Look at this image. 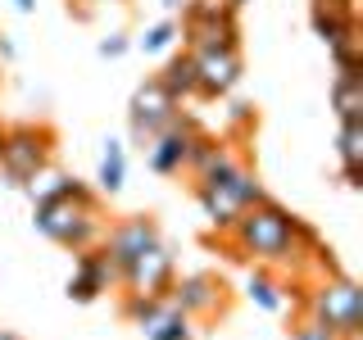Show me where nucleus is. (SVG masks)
I'll use <instances>...</instances> for the list:
<instances>
[{
	"label": "nucleus",
	"mask_w": 363,
	"mask_h": 340,
	"mask_svg": "<svg viewBox=\"0 0 363 340\" xmlns=\"http://www.w3.org/2000/svg\"><path fill=\"white\" fill-rule=\"evenodd\" d=\"M227 249L232 259H245V264H300V245H295V213H286L277 200H259L250 204L241 218L227 232Z\"/></svg>",
	"instance_id": "nucleus-1"
},
{
	"label": "nucleus",
	"mask_w": 363,
	"mask_h": 340,
	"mask_svg": "<svg viewBox=\"0 0 363 340\" xmlns=\"http://www.w3.org/2000/svg\"><path fill=\"white\" fill-rule=\"evenodd\" d=\"M37 232L45 241L73 249V254H82V249L100 245V236H105V218H100V200H73V196H55V200H41L37 204Z\"/></svg>",
	"instance_id": "nucleus-2"
},
{
	"label": "nucleus",
	"mask_w": 363,
	"mask_h": 340,
	"mask_svg": "<svg viewBox=\"0 0 363 340\" xmlns=\"http://www.w3.org/2000/svg\"><path fill=\"white\" fill-rule=\"evenodd\" d=\"M304 309L323 327H332L340 340H359V332H363V290L345 272H327L318 286H309Z\"/></svg>",
	"instance_id": "nucleus-3"
},
{
	"label": "nucleus",
	"mask_w": 363,
	"mask_h": 340,
	"mask_svg": "<svg viewBox=\"0 0 363 340\" xmlns=\"http://www.w3.org/2000/svg\"><path fill=\"white\" fill-rule=\"evenodd\" d=\"M55 150V132L45 123H18V128H5V141H0V173H5V186H23L37 168L50 164Z\"/></svg>",
	"instance_id": "nucleus-4"
},
{
	"label": "nucleus",
	"mask_w": 363,
	"mask_h": 340,
	"mask_svg": "<svg viewBox=\"0 0 363 340\" xmlns=\"http://www.w3.org/2000/svg\"><path fill=\"white\" fill-rule=\"evenodd\" d=\"M182 113V100H173V91H168L159 77H145L141 86L132 91V105H128V123H132V141L141 145H150L159 132L168 128Z\"/></svg>",
	"instance_id": "nucleus-5"
},
{
	"label": "nucleus",
	"mask_w": 363,
	"mask_h": 340,
	"mask_svg": "<svg viewBox=\"0 0 363 340\" xmlns=\"http://www.w3.org/2000/svg\"><path fill=\"white\" fill-rule=\"evenodd\" d=\"M173 281H177V268H173V254H168L164 241H155L150 249H141V254L118 272L123 295H145V300L168 295V290H173Z\"/></svg>",
	"instance_id": "nucleus-6"
},
{
	"label": "nucleus",
	"mask_w": 363,
	"mask_h": 340,
	"mask_svg": "<svg viewBox=\"0 0 363 340\" xmlns=\"http://www.w3.org/2000/svg\"><path fill=\"white\" fill-rule=\"evenodd\" d=\"M191 60H196V96H204V100L232 96L236 82H241V73H245L241 45H209V50H191Z\"/></svg>",
	"instance_id": "nucleus-7"
},
{
	"label": "nucleus",
	"mask_w": 363,
	"mask_h": 340,
	"mask_svg": "<svg viewBox=\"0 0 363 340\" xmlns=\"http://www.w3.org/2000/svg\"><path fill=\"white\" fill-rule=\"evenodd\" d=\"M191 136H196V123H191L186 113H177V118L168 123V128L159 132L150 145H145V164H150V173H159V177H182L186 154H191Z\"/></svg>",
	"instance_id": "nucleus-8"
},
{
	"label": "nucleus",
	"mask_w": 363,
	"mask_h": 340,
	"mask_svg": "<svg viewBox=\"0 0 363 340\" xmlns=\"http://www.w3.org/2000/svg\"><path fill=\"white\" fill-rule=\"evenodd\" d=\"M159 241V227H155V218H145V213H136V218H123V222H113V227H105V236H100V249L109 254V264L113 268H128L141 249H150Z\"/></svg>",
	"instance_id": "nucleus-9"
},
{
	"label": "nucleus",
	"mask_w": 363,
	"mask_h": 340,
	"mask_svg": "<svg viewBox=\"0 0 363 340\" xmlns=\"http://www.w3.org/2000/svg\"><path fill=\"white\" fill-rule=\"evenodd\" d=\"M113 286H118V268L109 264V254L100 245L82 249L73 277H68V300H73V304H91V300H100V295L113 290Z\"/></svg>",
	"instance_id": "nucleus-10"
},
{
	"label": "nucleus",
	"mask_w": 363,
	"mask_h": 340,
	"mask_svg": "<svg viewBox=\"0 0 363 340\" xmlns=\"http://www.w3.org/2000/svg\"><path fill=\"white\" fill-rule=\"evenodd\" d=\"M173 304L186 317H218L227 309V286L218 277H209V272H191V277L173 281Z\"/></svg>",
	"instance_id": "nucleus-11"
},
{
	"label": "nucleus",
	"mask_w": 363,
	"mask_h": 340,
	"mask_svg": "<svg viewBox=\"0 0 363 340\" xmlns=\"http://www.w3.org/2000/svg\"><path fill=\"white\" fill-rule=\"evenodd\" d=\"M182 41H186L191 50H209V45H241L236 9H218V14H186V23H182Z\"/></svg>",
	"instance_id": "nucleus-12"
},
{
	"label": "nucleus",
	"mask_w": 363,
	"mask_h": 340,
	"mask_svg": "<svg viewBox=\"0 0 363 340\" xmlns=\"http://www.w3.org/2000/svg\"><path fill=\"white\" fill-rule=\"evenodd\" d=\"M196 204H200V213L209 218L213 232H232V222L245 213V204L232 196V191L223 186V181H196Z\"/></svg>",
	"instance_id": "nucleus-13"
},
{
	"label": "nucleus",
	"mask_w": 363,
	"mask_h": 340,
	"mask_svg": "<svg viewBox=\"0 0 363 340\" xmlns=\"http://www.w3.org/2000/svg\"><path fill=\"white\" fill-rule=\"evenodd\" d=\"M336 154H340V181L350 191L363 186V118L354 123H340L336 132Z\"/></svg>",
	"instance_id": "nucleus-14"
},
{
	"label": "nucleus",
	"mask_w": 363,
	"mask_h": 340,
	"mask_svg": "<svg viewBox=\"0 0 363 340\" xmlns=\"http://www.w3.org/2000/svg\"><path fill=\"white\" fill-rule=\"evenodd\" d=\"M223 164H232V150H227L218 136H204V132L191 136V154H186V168H182V173H191L196 181H204V177L218 173Z\"/></svg>",
	"instance_id": "nucleus-15"
},
{
	"label": "nucleus",
	"mask_w": 363,
	"mask_h": 340,
	"mask_svg": "<svg viewBox=\"0 0 363 340\" xmlns=\"http://www.w3.org/2000/svg\"><path fill=\"white\" fill-rule=\"evenodd\" d=\"M332 109L340 123L363 118V73H336L332 82Z\"/></svg>",
	"instance_id": "nucleus-16"
},
{
	"label": "nucleus",
	"mask_w": 363,
	"mask_h": 340,
	"mask_svg": "<svg viewBox=\"0 0 363 340\" xmlns=\"http://www.w3.org/2000/svg\"><path fill=\"white\" fill-rule=\"evenodd\" d=\"M123 181H128V154H123V141H105V154H100V173H96V186L100 196H118Z\"/></svg>",
	"instance_id": "nucleus-17"
},
{
	"label": "nucleus",
	"mask_w": 363,
	"mask_h": 340,
	"mask_svg": "<svg viewBox=\"0 0 363 340\" xmlns=\"http://www.w3.org/2000/svg\"><path fill=\"white\" fill-rule=\"evenodd\" d=\"M155 77L173 91V100H191L196 96V60H191V50L173 55V60L164 64V73H155Z\"/></svg>",
	"instance_id": "nucleus-18"
},
{
	"label": "nucleus",
	"mask_w": 363,
	"mask_h": 340,
	"mask_svg": "<svg viewBox=\"0 0 363 340\" xmlns=\"http://www.w3.org/2000/svg\"><path fill=\"white\" fill-rule=\"evenodd\" d=\"M327 50H332L336 73H363V37H359V23H350L340 37L327 41Z\"/></svg>",
	"instance_id": "nucleus-19"
},
{
	"label": "nucleus",
	"mask_w": 363,
	"mask_h": 340,
	"mask_svg": "<svg viewBox=\"0 0 363 340\" xmlns=\"http://www.w3.org/2000/svg\"><path fill=\"white\" fill-rule=\"evenodd\" d=\"M196 332H191V317L173 304V295H168V304H164V313L155 317V327L145 332V340H191Z\"/></svg>",
	"instance_id": "nucleus-20"
},
{
	"label": "nucleus",
	"mask_w": 363,
	"mask_h": 340,
	"mask_svg": "<svg viewBox=\"0 0 363 340\" xmlns=\"http://www.w3.org/2000/svg\"><path fill=\"white\" fill-rule=\"evenodd\" d=\"M177 41H182V28L173 18H159V23H150V28L136 37V50L141 55H164V50H173Z\"/></svg>",
	"instance_id": "nucleus-21"
},
{
	"label": "nucleus",
	"mask_w": 363,
	"mask_h": 340,
	"mask_svg": "<svg viewBox=\"0 0 363 340\" xmlns=\"http://www.w3.org/2000/svg\"><path fill=\"white\" fill-rule=\"evenodd\" d=\"M245 295H250V300H255V304H259L264 313H281V304H286V300H281V290H277V281H272L264 268H259L255 277H250Z\"/></svg>",
	"instance_id": "nucleus-22"
},
{
	"label": "nucleus",
	"mask_w": 363,
	"mask_h": 340,
	"mask_svg": "<svg viewBox=\"0 0 363 340\" xmlns=\"http://www.w3.org/2000/svg\"><path fill=\"white\" fill-rule=\"evenodd\" d=\"M309 23H313V32L323 41H332V37H340V32L350 28V23H359V14H340V9H327V5H313V14H309Z\"/></svg>",
	"instance_id": "nucleus-23"
},
{
	"label": "nucleus",
	"mask_w": 363,
	"mask_h": 340,
	"mask_svg": "<svg viewBox=\"0 0 363 340\" xmlns=\"http://www.w3.org/2000/svg\"><path fill=\"white\" fill-rule=\"evenodd\" d=\"M23 191H28V196L37 200V204H41V200H55V196L64 191V173H55V168L45 164V168H37V173L23 181Z\"/></svg>",
	"instance_id": "nucleus-24"
},
{
	"label": "nucleus",
	"mask_w": 363,
	"mask_h": 340,
	"mask_svg": "<svg viewBox=\"0 0 363 340\" xmlns=\"http://www.w3.org/2000/svg\"><path fill=\"white\" fill-rule=\"evenodd\" d=\"M291 340H340V336L332 332V327H323L318 317H304V322L291 332Z\"/></svg>",
	"instance_id": "nucleus-25"
},
{
	"label": "nucleus",
	"mask_w": 363,
	"mask_h": 340,
	"mask_svg": "<svg viewBox=\"0 0 363 340\" xmlns=\"http://www.w3.org/2000/svg\"><path fill=\"white\" fill-rule=\"evenodd\" d=\"M128 37H123V32H113V37H105L100 41V55H105V60H118V55H128Z\"/></svg>",
	"instance_id": "nucleus-26"
},
{
	"label": "nucleus",
	"mask_w": 363,
	"mask_h": 340,
	"mask_svg": "<svg viewBox=\"0 0 363 340\" xmlns=\"http://www.w3.org/2000/svg\"><path fill=\"white\" fill-rule=\"evenodd\" d=\"M0 60H14V41L9 37H0Z\"/></svg>",
	"instance_id": "nucleus-27"
},
{
	"label": "nucleus",
	"mask_w": 363,
	"mask_h": 340,
	"mask_svg": "<svg viewBox=\"0 0 363 340\" xmlns=\"http://www.w3.org/2000/svg\"><path fill=\"white\" fill-rule=\"evenodd\" d=\"M14 9H18V14H32V9H37V0H14Z\"/></svg>",
	"instance_id": "nucleus-28"
},
{
	"label": "nucleus",
	"mask_w": 363,
	"mask_h": 340,
	"mask_svg": "<svg viewBox=\"0 0 363 340\" xmlns=\"http://www.w3.org/2000/svg\"><path fill=\"white\" fill-rule=\"evenodd\" d=\"M86 5H128V0H86Z\"/></svg>",
	"instance_id": "nucleus-29"
},
{
	"label": "nucleus",
	"mask_w": 363,
	"mask_h": 340,
	"mask_svg": "<svg viewBox=\"0 0 363 340\" xmlns=\"http://www.w3.org/2000/svg\"><path fill=\"white\" fill-rule=\"evenodd\" d=\"M159 5H164V9H182V0H159Z\"/></svg>",
	"instance_id": "nucleus-30"
},
{
	"label": "nucleus",
	"mask_w": 363,
	"mask_h": 340,
	"mask_svg": "<svg viewBox=\"0 0 363 340\" xmlns=\"http://www.w3.org/2000/svg\"><path fill=\"white\" fill-rule=\"evenodd\" d=\"M0 340H18V336H14V332H5V327H0Z\"/></svg>",
	"instance_id": "nucleus-31"
},
{
	"label": "nucleus",
	"mask_w": 363,
	"mask_h": 340,
	"mask_svg": "<svg viewBox=\"0 0 363 340\" xmlns=\"http://www.w3.org/2000/svg\"><path fill=\"white\" fill-rule=\"evenodd\" d=\"M227 5H232V9H241V5H250V0H227Z\"/></svg>",
	"instance_id": "nucleus-32"
},
{
	"label": "nucleus",
	"mask_w": 363,
	"mask_h": 340,
	"mask_svg": "<svg viewBox=\"0 0 363 340\" xmlns=\"http://www.w3.org/2000/svg\"><path fill=\"white\" fill-rule=\"evenodd\" d=\"M0 141H5V128H0Z\"/></svg>",
	"instance_id": "nucleus-33"
}]
</instances>
